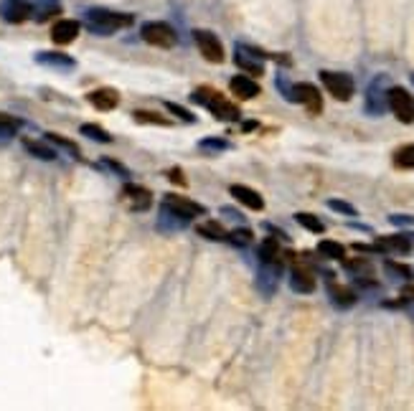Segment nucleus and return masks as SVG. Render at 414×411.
I'll return each instance as SVG.
<instances>
[{"mask_svg":"<svg viewBox=\"0 0 414 411\" xmlns=\"http://www.w3.org/2000/svg\"><path fill=\"white\" fill-rule=\"evenodd\" d=\"M318 254L326 256V259H336L341 261L346 256V246L338 241H331V239H323L321 244H318Z\"/></svg>","mask_w":414,"mask_h":411,"instance_id":"nucleus-28","label":"nucleus"},{"mask_svg":"<svg viewBox=\"0 0 414 411\" xmlns=\"http://www.w3.org/2000/svg\"><path fill=\"white\" fill-rule=\"evenodd\" d=\"M321 81L326 92L331 94L333 99H338V102H348L353 94H356V81L353 76L346 74V71H321Z\"/></svg>","mask_w":414,"mask_h":411,"instance_id":"nucleus-3","label":"nucleus"},{"mask_svg":"<svg viewBox=\"0 0 414 411\" xmlns=\"http://www.w3.org/2000/svg\"><path fill=\"white\" fill-rule=\"evenodd\" d=\"M196 231H199V236L209 239V241H227L229 234L224 231L222 224H216V221H204V224L196 226Z\"/></svg>","mask_w":414,"mask_h":411,"instance_id":"nucleus-25","label":"nucleus"},{"mask_svg":"<svg viewBox=\"0 0 414 411\" xmlns=\"http://www.w3.org/2000/svg\"><path fill=\"white\" fill-rule=\"evenodd\" d=\"M79 132H82L84 137H89V140H97V142H102V145H110V142H112V135L107 132L105 128H100V125H92V122L82 125V128H79Z\"/></svg>","mask_w":414,"mask_h":411,"instance_id":"nucleus-29","label":"nucleus"},{"mask_svg":"<svg viewBox=\"0 0 414 411\" xmlns=\"http://www.w3.org/2000/svg\"><path fill=\"white\" fill-rule=\"evenodd\" d=\"M140 36L145 43L155 48H173L178 43V36H175V28L165 21H148V24L140 26Z\"/></svg>","mask_w":414,"mask_h":411,"instance_id":"nucleus-4","label":"nucleus"},{"mask_svg":"<svg viewBox=\"0 0 414 411\" xmlns=\"http://www.w3.org/2000/svg\"><path fill=\"white\" fill-rule=\"evenodd\" d=\"M277 89H280L282 97H285L287 102H295V99H292V84H287L285 76H277Z\"/></svg>","mask_w":414,"mask_h":411,"instance_id":"nucleus-41","label":"nucleus"},{"mask_svg":"<svg viewBox=\"0 0 414 411\" xmlns=\"http://www.w3.org/2000/svg\"><path fill=\"white\" fill-rule=\"evenodd\" d=\"M193 41H196V46H199L201 56L206 58V61H211V64H222L224 58H227V53H224V43L219 41V36L211 33V31H193Z\"/></svg>","mask_w":414,"mask_h":411,"instance_id":"nucleus-7","label":"nucleus"},{"mask_svg":"<svg viewBox=\"0 0 414 411\" xmlns=\"http://www.w3.org/2000/svg\"><path fill=\"white\" fill-rule=\"evenodd\" d=\"M386 84H389V79H386L384 74L376 76V79L368 84L366 89V112L371 117H381L386 110Z\"/></svg>","mask_w":414,"mask_h":411,"instance_id":"nucleus-9","label":"nucleus"},{"mask_svg":"<svg viewBox=\"0 0 414 411\" xmlns=\"http://www.w3.org/2000/svg\"><path fill=\"white\" fill-rule=\"evenodd\" d=\"M254 128H257V122H244V130H247V132H249V130H254Z\"/></svg>","mask_w":414,"mask_h":411,"instance_id":"nucleus-47","label":"nucleus"},{"mask_svg":"<svg viewBox=\"0 0 414 411\" xmlns=\"http://www.w3.org/2000/svg\"><path fill=\"white\" fill-rule=\"evenodd\" d=\"M46 142H51V145H56V147H64L66 152H71V157H76L79 160V145L76 142H71V140H66V137H61V135H56V132H46Z\"/></svg>","mask_w":414,"mask_h":411,"instance_id":"nucleus-33","label":"nucleus"},{"mask_svg":"<svg viewBox=\"0 0 414 411\" xmlns=\"http://www.w3.org/2000/svg\"><path fill=\"white\" fill-rule=\"evenodd\" d=\"M384 272H386V277H391L394 282H412V277H414L412 266L399 264V261H391V259L384 261Z\"/></svg>","mask_w":414,"mask_h":411,"instance_id":"nucleus-24","label":"nucleus"},{"mask_svg":"<svg viewBox=\"0 0 414 411\" xmlns=\"http://www.w3.org/2000/svg\"><path fill=\"white\" fill-rule=\"evenodd\" d=\"M227 241H232L234 246H249V244H252V231L247 229V226H242V229H234V231L227 236Z\"/></svg>","mask_w":414,"mask_h":411,"instance_id":"nucleus-36","label":"nucleus"},{"mask_svg":"<svg viewBox=\"0 0 414 411\" xmlns=\"http://www.w3.org/2000/svg\"><path fill=\"white\" fill-rule=\"evenodd\" d=\"M222 214H227L229 219H234V221H237V224H244V219H242V214H239V211L229 209V206H224V209H222Z\"/></svg>","mask_w":414,"mask_h":411,"instance_id":"nucleus-44","label":"nucleus"},{"mask_svg":"<svg viewBox=\"0 0 414 411\" xmlns=\"http://www.w3.org/2000/svg\"><path fill=\"white\" fill-rule=\"evenodd\" d=\"M135 24L130 13L107 11V8H89L87 11V28L97 36H112L117 31H125Z\"/></svg>","mask_w":414,"mask_h":411,"instance_id":"nucleus-1","label":"nucleus"},{"mask_svg":"<svg viewBox=\"0 0 414 411\" xmlns=\"http://www.w3.org/2000/svg\"><path fill=\"white\" fill-rule=\"evenodd\" d=\"M328 209L336 211V214H341V216H348V219H353V216H358V211L353 209L351 203L338 201V198H331V201H328Z\"/></svg>","mask_w":414,"mask_h":411,"instance_id":"nucleus-37","label":"nucleus"},{"mask_svg":"<svg viewBox=\"0 0 414 411\" xmlns=\"http://www.w3.org/2000/svg\"><path fill=\"white\" fill-rule=\"evenodd\" d=\"M259 261H282V249L277 244V236H269L259 244Z\"/></svg>","mask_w":414,"mask_h":411,"instance_id":"nucleus-26","label":"nucleus"},{"mask_svg":"<svg viewBox=\"0 0 414 411\" xmlns=\"http://www.w3.org/2000/svg\"><path fill=\"white\" fill-rule=\"evenodd\" d=\"M414 234H394V236H379L376 246L379 251H397V254H409L412 251Z\"/></svg>","mask_w":414,"mask_h":411,"instance_id":"nucleus-17","label":"nucleus"},{"mask_svg":"<svg viewBox=\"0 0 414 411\" xmlns=\"http://www.w3.org/2000/svg\"><path fill=\"white\" fill-rule=\"evenodd\" d=\"M163 203H168L170 209H175L178 214H183L186 219H196V216H206V209L201 203L196 201H188L186 196H175V193H168L163 198Z\"/></svg>","mask_w":414,"mask_h":411,"instance_id":"nucleus-16","label":"nucleus"},{"mask_svg":"<svg viewBox=\"0 0 414 411\" xmlns=\"http://www.w3.org/2000/svg\"><path fill=\"white\" fill-rule=\"evenodd\" d=\"M87 102L100 112H112L117 105H120V94L110 87H102V89H94V92L87 94Z\"/></svg>","mask_w":414,"mask_h":411,"instance_id":"nucleus-15","label":"nucleus"},{"mask_svg":"<svg viewBox=\"0 0 414 411\" xmlns=\"http://www.w3.org/2000/svg\"><path fill=\"white\" fill-rule=\"evenodd\" d=\"M24 128V122L18 120V117H11V115H3L0 112V137L3 140H11L18 130Z\"/></svg>","mask_w":414,"mask_h":411,"instance_id":"nucleus-30","label":"nucleus"},{"mask_svg":"<svg viewBox=\"0 0 414 411\" xmlns=\"http://www.w3.org/2000/svg\"><path fill=\"white\" fill-rule=\"evenodd\" d=\"M123 198L130 211H148L152 206V193L145 186H138V183H128L123 188Z\"/></svg>","mask_w":414,"mask_h":411,"instance_id":"nucleus-12","label":"nucleus"},{"mask_svg":"<svg viewBox=\"0 0 414 411\" xmlns=\"http://www.w3.org/2000/svg\"><path fill=\"white\" fill-rule=\"evenodd\" d=\"M24 147L33 157H38V160H56V155H58V152L53 150L51 145H46V140H43V142H38V140H29V137H26L24 140Z\"/></svg>","mask_w":414,"mask_h":411,"instance_id":"nucleus-23","label":"nucleus"},{"mask_svg":"<svg viewBox=\"0 0 414 411\" xmlns=\"http://www.w3.org/2000/svg\"><path fill=\"white\" fill-rule=\"evenodd\" d=\"M295 221H298L303 229H308V231H313V234H323L326 231V224H323L318 216H313V214H305V211H300V214H295Z\"/></svg>","mask_w":414,"mask_h":411,"instance_id":"nucleus-31","label":"nucleus"},{"mask_svg":"<svg viewBox=\"0 0 414 411\" xmlns=\"http://www.w3.org/2000/svg\"><path fill=\"white\" fill-rule=\"evenodd\" d=\"M133 117L138 122H150V125H163V128H168V125H170V120H165V117H157L155 112H145V110L133 112Z\"/></svg>","mask_w":414,"mask_h":411,"instance_id":"nucleus-38","label":"nucleus"},{"mask_svg":"<svg viewBox=\"0 0 414 411\" xmlns=\"http://www.w3.org/2000/svg\"><path fill=\"white\" fill-rule=\"evenodd\" d=\"M79 31H82V24H79V21L61 18V21H56V24L51 26V41L56 43V46H69V43H74L76 41Z\"/></svg>","mask_w":414,"mask_h":411,"instance_id":"nucleus-11","label":"nucleus"},{"mask_svg":"<svg viewBox=\"0 0 414 411\" xmlns=\"http://www.w3.org/2000/svg\"><path fill=\"white\" fill-rule=\"evenodd\" d=\"M292 99L300 102L310 115H321L323 112V97H321V92H318L315 84H308V81L292 84Z\"/></svg>","mask_w":414,"mask_h":411,"instance_id":"nucleus-10","label":"nucleus"},{"mask_svg":"<svg viewBox=\"0 0 414 411\" xmlns=\"http://www.w3.org/2000/svg\"><path fill=\"white\" fill-rule=\"evenodd\" d=\"M199 147L204 152H211V155H216V152H224V150H229V140H224V137H206V140H201L199 142Z\"/></svg>","mask_w":414,"mask_h":411,"instance_id":"nucleus-35","label":"nucleus"},{"mask_svg":"<svg viewBox=\"0 0 414 411\" xmlns=\"http://www.w3.org/2000/svg\"><path fill=\"white\" fill-rule=\"evenodd\" d=\"M394 165L397 168H414V142H409V145H402L397 152H394Z\"/></svg>","mask_w":414,"mask_h":411,"instance_id":"nucleus-32","label":"nucleus"},{"mask_svg":"<svg viewBox=\"0 0 414 411\" xmlns=\"http://www.w3.org/2000/svg\"><path fill=\"white\" fill-rule=\"evenodd\" d=\"M328 297H331L333 307H338V310H348L358 300V295L351 287H343V284H336V282L328 284Z\"/></svg>","mask_w":414,"mask_h":411,"instance_id":"nucleus-20","label":"nucleus"},{"mask_svg":"<svg viewBox=\"0 0 414 411\" xmlns=\"http://www.w3.org/2000/svg\"><path fill=\"white\" fill-rule=\"evenodd\" d=\"M168 178L173 180V183H178V186H186V178H183V170L181 168L168 170Z\"/></svg>","mask_w":414,"mask_h":411,"instance_id":"nucleus-43","label":"nucleus"},{"mask_svg":"<svg viewBox=\"0 0 414 411\" xmlns=\"http://www.w3.org/2000/svg\"><path fill=\"white\" fill-rule=\"evenodd\" d=\"M36 61L41 66H48V69H58V71H71L76 69V61L69 56V53L61 51H38L36 53Z\"/></svg>","mask_w":414,"mask_h":411,"instance_id":"nucleus-14","label":"nucleus"},{"mask_svg":"<svg viewBox=\"0 0 414 411\" xmlns=\"http://www.w3.org/2000/svg\"><path fill=\"white\" fill-rule=\"evenodd\" d=\"M191 102L204 105L219 122H237L242 115L239 107L234 105V102H229L222 92H216V89H211V87H199L191 94Z\"/></svg>","mask_w":414,"mask_h":411,"instance_id":"nucleus-2","label":"nucleus"},{"mask_svg":"<svg viewBox=\"0 0 414 411\" xmlns=\"http://www.w3.org/2000/svg\"><path fill=\"white\" fill-rule=\"evenodd\" d=\"M264 58L267 53L259 51V48L249 46V43H237V51H234V61L239 69H244L252 76H262L264 74Z\"/></svg>","mask_w":414,"mask_h":411,"instance_id":"nucleus-6","label":"nucleus"},{"mask_svg":"<svg viewBox=\"0 0 414 411\" xmlns=\"http://www.w3.org/2000/svg\"><path fill=\"white\" fill-rule=\"evenodd\" d=\"M31 8H33V13H36V21H46V18L61 13V3H58V0H33Z\"/></svg>","mask_w":414,"mask_h":411,"instance_id":"nucleus-27","label":"nucleus"},{"mask_svg":"<svg viewBox=\"0 0 414 411\" xmlns=\"http://www.w3.org/2000/svg\"><path fill=\"white\" fill-rule=\"evenodd\" d=\"M389 221H391L394 226H414V216H404V214L389 216Z\"/></svg>","mask_w":414,"mask_h":411,"instance_id":"nucleus-42","label":"nucleus"},{"mask_svg":"<svg viewBox=\"0 0 414 411\" xmlns=\"http://www.w3.org/2000/svg\"><path fill=\"white\" fill-rule=\"evenodd\" d=\"M31 13H33V8L26 0H6V8H3L8 24H24L31 18Z\"/></svg>","mask_w":414,"mask_h":411,"instance_id":"nucleus-22","label":"nucleus"},{"mask_svg":"<svg viewBox=\"0 0 414 411\" xmlns=\"http://www.w3.org/2000/svg\"><path fill=\"white\" fill-rule=\"evenodd\" d=\"M191 224V219H186L183 214H178L175 209H170L168 203H160V216H157V229L163 231H181Z\"/></svg>","mask_w":414,"mask_h":411,"instance_id":"nucleus-13","label":"nucleus"},{"mask_svg":"<svg viewBox=\"0 0 414 411\" xmlns=\"http://www.w3.org/2000/svg\"><path fill=\"white\" fill-rule=\"evenodd\" d=\"M102 165H105L107 170H112V173H117L120 178H130V170L125 168L123 162H117V160H110V157H105V160H102Z\"/></svg>","mask_w":414,"mask_h":411,"instance_id":"nucleus-40","label":"nucleus"},{"mask_svg":"<svg viewBox=\"0 0 414 411\" xmlns=\"http://www.w3.org/2000/svg\"><path fill=\"white\" fill-rule=\"evenodd\" d=\"M282 277V261H259V272H257V290L264 297H272L280 287Z\"/></svg>","mask_w":414,"mask_h":411,"instance_id":"nucleus-8","label":"nucleus"},{"mask_svg":"<svg viewBox=\"0 0 414 411\" xmlns=\"http://www.w3.org/2000/svg\"><path fill=\"white\" fill-rule=\"evenodd\" d=\"M264 229H267V231H272V234H274V236H277V239H285V241H287V239H290V236H287L285 231H280V229H274L272 224H264Z\"/></svg>","mask_w":414,"mask_h":411,"instance_id":"nucleus-45","label":"nucleus"},{"mask_svg":"<svg viewBox=\"0 0 414 411\" xmlns=\"http://www.w3.org/2000/svg\"><path fill=\"white\" fill-rule=\"evenodd\" d=\"M165 110H168L170 115L178 117V120H183V122H196V115H191V112H188L186 107L175 105V102H165Z\"/></svg>","mask_w":414,"mask_h":411,"instance_id":"nucleus-39","label":"nucleus"},{"mask_svg":"<svg viewBox=\"0 0 414 411\" xmlns=\"http://www.w3.org/2000/svg\"><path fill=\"white\" fill-rule=\"evenodd\" d=\"M290 287L298 292V295H310V292L315 290V277L308 266L295 261V269L290 272Z\"/></svg>","mask_w":414,"mask_h":411,"instance_id":"nucleus-18","label":"nucleus"},{"mask_svg":"<svg viewBox=\"0 0 414 411\" xmlns=\"http://www.w3.org/2000/svg\"><path fill=\"white\" fill-rule=\"evenodd\" d=\"M386 107L391 110V115L397 117L404 125L414 122V94L407 92L404 87H391L386 89Z\"/></svg>","mask_w":414,"mask_h":411,"instance_id":"nucleus-5","label":"nucleus"},{"mask_svg":"<svg viewBox=\"0 0 414 411\" xmlns=\"http://www.w3.org/2000/svg\"><path fill=\"white\" fill-rule=\"evenodd\" d=\"M343 266H346V272H351L353 277H371L373 274V266L368 264L366 259H351V261H343Z\"/></svg>","mask_w":414,"mask_h":411,"instance_id":"nucleus-34","label":"nucleus"},{"mask_svg":"<svg viewBox=\"0 0 414 411\" xmlns=\"http://www.w3.org/2000/svg\"><path fill=\"white\" fill-rule=\"evenodd\" d=\"M404 310H407V315H409V318L414 320V297H412V300H407V302H404Z\"/></svg>","mask_w":414,"mask_h":411,"instance_id":"nucleus-46","label":"nucleus"},{"mask_svg":"<svg viewBox=\"0 0 414 411\" xmlns=\"http://www.w3.org/2000/svg\"><path fill=\"white\" fill-rule=\"evenodd\" d=\"M229 89H232V94H237L239 99H254L257 94H262V89H259V84L252 76H244V74H237L232 81H229Z\"/></svg>","mask_w":414,"mask_h":411,"instance_id":"nucleus-21","label":"nucleus"},{"mask_svg":"<svg viewBox=\"0 0 414 411\" xmlns=\"http://www.w3.org/2000/svg\"><path fill=\"white\" fill-rule=\"evenodd\" d=\"M229 193H232V196L237 198L239 203H244L247 209H252V211H262L264 209V198L259 196L254 188L242 186V183H234V186L229 188Z\"/></svg>","mask_w":414,"mask_h":411,"instance_id":"nucleus-19","label":"nucleus"}]
</instances>
